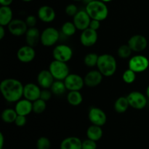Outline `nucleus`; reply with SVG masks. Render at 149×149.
Listing matches in <instances>:
<instances>
[{"label":"nucleus","mask_w":149,"mask_h":149,"mask_svg":"<svg viewBox=\"0 0 149 149\" xmlns=\"http://www.w3.org/2000/svg\"><path fill=\"white\" fill-rule=\"evenodd\" d=\"M24 86L20 80L6 78L0 83V91L3 97L9 102H17L23 96Z\"/></svg>","instance_id":"1"},{"label":"nucleus","mask_w":149,"mask_h":149,"mask_svg":"<svg viewBox=\"0 0 149 149\" xmlns=\"http://www.w3.org/2000/svg\"><path fill=\"white\" fill-rule=\"evenodd\" d=\"M97 67L103 77H111L116 72L117 62L113 56L104 53L99 56Z\"/></svg>","instance_id":"2"},{"label":"nucleus","mask_w":149,"mask_h":149,"mask_svg":"<svg viewBox=\"0 0 149 149\" xmlns=\"http://www.w3.org/2000/svg\"><path fill=\"white\" fill-rule=\"evenodd\" d=\"M85 10L91 19L103 21L107 18L109 15V9L106 3L100 0H94L87 4Z\"/></svg>","instance_id":"3"},{"label":"nucleus","mask_w":149,"mask_h":149,"mask_svg":"<svg viewBox=\"0 0 149 149\" xmlns=\"http://www.w3.org/2000/svg\"><path fill=\"white\" fill-rule=\"evenodd\" d=\"M49 70L55 80H64L70 74L68 64L57 60H53L49 64Z\"/></svg>","instance_id":"4"},{"label":"nucleus","mask_w":149,"mask_h":149,"mask_svg":"<svg viewBox=\"0 0 149 149\" xmlns=\"http://www.w3.org/2000/svg\"><path fill=\"white\" fill-rule=\"evenodd\" d=\"M129 69L135 73H141L145 72L149 67V60L143 55H135L131 57L128 63Z\"/></svg>","instance_id":"5"},{"label":"nucleus","mask_w":149,"mask_h":149,"mask_svg":"<svg viewBox=\"0 0 149 149\" xmlns=\"http://www.w3.org/2000/svg\"><path fill=\"white\" fill-rule=\"evenodd\" d=\"M59 37L60 33L58 29L54 27H48L41 33L40 42L44 46L52 47L57 43Z\"/></svg>","instance_id":"6"},{"label":"nucleus","mask_w":149,"mask_h":149,"mask_svg":"<svg viewBox=\"0 0 149 149\" xmlns=\"http://www.w3.org/2000/svg\"><path fill=\"white\" fill-rule=\"evenodd\" d=\"M52 56L54 60L67 63L72 58L73 50L67 45H56L52 51Z\"/></svg>","instance_id":"7"},{"label":"nucleus","mask_w":149,"mask_h":149,"mask_svg":"<svg viewBox=\"0 0 149 149\" xmlns=\"http://www.w3.org/2000/svg\"><path fill=\"white\" fill-rule=\"evenodd\" d=\"M130 106L136 110H142L147 105V96L141 92L134 91L130 92L127 96Z\"/></svg>","instance_id":"8"},{"label":"nucleus","mask_w":149,"mask_h":149,"mask_svg":"<svg viewBox=\"0 0 149 149\" xmlns=\"http://www.w3.org/2000/svg\"><path fill=\"white\" fill-rule=\"evenodd\" d=\"M67 90L71 91H80L83 89L84 84V80L81 76L78 74L70 73L66 78L63 80Z\"/></svg>","instance_id":"9"},{"label":"nucleus","mask_w":149,"mask_h":149,"mask_svg":"<svg viewBox=\"0 0 149 149\" xmlns=\"http://www.w3.org/2000/svg\"><path fill=\"white\" fill-rule=\"evenodd\" d=\"M88 118L92 124L103 127L107 121V116L104 111L97 107H93L88 112Z\"/></svg>","instance_id":"10"},{"label":"nucleus","mask_w":149,"mask_h":149,"mask_svg":"<svg viewBox=\"0 0 149 149\" xmlns=\"http://www.w3.org/2000/svg\"><path fill=\"white\" fill-rule=\"evenodd\" d=\"M91 20V18L85 10H79L78 13L73 17V23H74L77 29L81 32L88 29Z\"/></svg>","instance_id":"11"},{"label":"nucleus","mask_w":149,"mask_h":149,"mask_svg":"<svg viewBox=\"0 0 149 149\" xmlns=\"http://www.w3.org/2000/svg\"><path fill=\"white\" fill-rule=\"evenodd\" d=\"M127 44L132 51L140 53L146 49L148 46V40L143 35L135 34L130 38Z\"/></svg>","instance_id":"12"},{"label":"nucleus","mask_w":149,"mask_h":149,"mask_svg":"<svg viewBox=\"0 0 149 149\" xmlns=\"http://www.w3.org/2000/svg\"><path fill=\"white\" fill-rule=\"evenodd\" d=\"M7 29L10 33L13 35L20 37L26 34L29 27L24 20L21 19H13L7 26Z\"/></svg>","instance_id":"13"},{"label":"nucleus","mask_w":149,"mask_h":149,"mask_svg":"<svg viewBox=\"0 0 149 149\" xmlns=\"http://www.w3.org/2000/svg\"><path fill=\"white\" fill-rule=\"evenodd\" d=\"M40 86L33 83H27L24 86L23 89V97L31 102L40 99L41 90Z\"/></svg>","instance_id":"14"},{"label":"nucleus","mask_w":149,"mask_h":149,"mask_svg":"<svg viewBox=\"0 0 149 149\" xmlns=\"http://www.w3.org/2000/svg\"><path fill=\"white\" fill-rule=\"evenodd\" d=\"M36 57V51L33 47L23 45L20 47L17 52V58L23 63L31 62Z\"/></svg>","instance_id":"15"},{"label":"nucleus","mask_w":149,"mask_h":149,"mask_svg":"<svg viewBox=\"0 0 149 149\" xmlns=\"http://www.w3.org/2000/svg\"><path fill=\"white\" fill-rule=\"evenodd\" d=\"M98 34L97 31L88 28L82 31L80 35V42L84 47H92L97 42Z\"/></svg>","instance_id":"16"},{"label":"nucleus","mask_w":149,"mask_h":149,"mask_svg":"<svg viewBox=\"0 0 149 149\" xmlns=\"http://www.w3.org/2000/svg\"><path fill=\"white\" fill-rule=\"evenodd\" d=\"M103 75L99 70H91L84 76V84L90 88H94L99 86L103 80Z\"/></svg>","instance_id":"17"},{"label":"nucleus","mask_w":149,"mask_h":149,"mask_svg":"<svg viewBox=\"0 0 149 149\" xmlns=\"http://www.w3.org/2000/svg\"><path fill=\"white\" fill-rule=\"evenodd\" d=\"M37 15L38 18L44 23H50L55 20L56 13L52 7L43 5L38 10Z\"/></svg>","instance_id":"18"},{"label":"nucleus","mask_w":149,"mask_h":149,"mask_svg":"<svg viewBox=\"0 0 149 149\" xmlns=\"http://www.w3.org/2000/svg\"><path fill=\"white\" fill-rule=\"evenodd\" d=\"M55 80L49 70H42L37 75L38 85L42 89H50Z\"/></svg>","instance_id":"19"},{"label":"nucleus","mask_w":149,"mask_h":149,"mask_svg":"<svg viewBox=\"0 0 149 149\" xmlns=\"http://www.w3.org/2000/svg\"><path fill=\"white\" fill-rule=\"evenodd\" d=\"M15 110L17 115H26L33 112V102L26 99H21L17 101L15 106Z\"/></svg>","instance_id":"20"},{"label":"nucleus","mask_w":149,"mask_h":149,"mask_svg":"<svg viewBox=\"0 0 149 149\" xmlns=\"http://www.w3.org/2000/svg\"><path fill=\"white\" fill-rule=\"evenodd\" d=\"M61 149H81L82 148V141L79 137H68L63 139L60 145Z\"/></svg>","instance_id":"21"},{"label":"nucleus","mask_w":149,"mask_h":149,"mask_svg":"<svg viewBox=\"0 0 149 149\" xmlns=\"http://www.w3.org/2000/svg\"><path fill=\"white\" fill-rule=\"evenodd\" d=\"M25 35H26V43L28 45L31 47L36 46L40 41L41 34L39 29L36 27L29 28Z\"/></svg>","instance_id":"22"},{"label":"nucleus","mask_w":149,"mask_h":149,"mask_svg":"<svg viewBox=\"0 0 149 149\" xmlns=\"http://www.w3.org/2000/svg\"><path fill=\"white\" fill-rule=\"evenodd\" d=\"M13 10L8 6H1L0 7V26H6L13 20Z\"/></svg>","instance_id":"23"},{"label":"nucleus","mask_w":149,"mask_h":149,"mask_svg":"<svg viewBox=\"0 0 149 149\" xmlns=\"http://www.w3.org/2000/svg\"><path fill=\"white\" fill-rule=\"evenodd\" d=\"M87 137L88 139L95 142L100 140L103 137V129L101 127L92 124L87 129Z\"/></svg>","instance_id":"24"},{"label":"nucleus","mask_w":149,"mask_h":149,"mask_svg":"<svg viewBox=\"0 0 149 149\" xmlns=\"http://www.w3.org/2000/svg\"><path fill=\"white\" fill-rule=\"evenodd\" d=\"M67 101L72 106H79L83 101V96L80 91H71L67 94Z\"/></svg>","instance_id":"25"},{"label":"nucleus","mask_w":149,"mask_h":149,"mask_svg":"<svg viewBox=\"0 0 149 149\" xmlns=\"http://www.w3.org/2000/svg\"><path fill=\"white\" fill-rule=\"evenodd\" d=\"M130 107L129 102L127 96H120L114 102L113 108L116 112L119 113H123L126 112Z\"/></svg>","instance_id":"26"},{"label":"nucleus","mask_w":149,"mask_h":149,"mask_svg":"<svg viewBox=\"0 0 149 149\" xmlns=\"http://www.w3.org/2000/svg\"><path fill=\"white\" fill-rule=\"evenodd\" d=\"M17 116V113L16 112L15 110L13 108H6L1 112V119L7 124L14 123Z\"/></svg>","instance_id":"27"},{"label":"nucleus","mask_w":149,"mask_h":149,"mask_svg":"<svg viewBox=\"0 0 149 149\" xmlns=\"http://www.w3.org/2000/svg\"><path fill=\"white\" fill-rule=\"evenodd\" d=\"M49 89L53 94L58 95V96L63 94L67 90L63 80H55Z\"/></svg>","instance_id":"28"},{"label":"nucleus","mask_w":149,"mask_h":149,"mask_svg":"<svg viewBox=\"0 0 149 149\" xmlns=\"http://www.w3.org/2000/svg\"><path fill=\"white\" fill-rule=\"evenodd\" d=\"M77 29L73 22L67 21L62 25L61 27V32L65 36L71 37L74 35L77 32Z\"/></svg>","instance_id":"29"},{"label":"nucleus","mask_w":149,"mask_h":149,"mask_svg":"<svg viewBox=\"0 0 149 149\" xmlns=\"http://www.w3.org/2000/svg\"><path fill=\"white\" fill-rule=\"evenodd\" d=\"M99 56L95 53H90L87 54L84 58V62L87 67H93L97 66Z\"/></svg>","instance_id":"30"},{"label":"nucleus","mask_w":149,"mask_h":149,"mask_svg":"<svg viewBox=\"0 0 149 149\" xmlns=\"http://www.w3.org/2000/svg\"><path fill=\"white\" fill-rule=\"evenodd\" d=\"M47 104L46 102L39 99L33 102V112L36 114H41L46 110Z\"/></svg>","instance_id":"31"},{"label":"nucleus","mask_w":149,"mask_h":149,"mask_svg":"<svg viewBox=\"0 0 149 149\" xmlns=\"http://www.w3.org/2000/svg\"><path fill=\"white\" fill-rule=\"evenodd\" d=\"M132 49L130 48V47L127 45H122L118 48L117 53L119 57H120L121 58H124V59H126L130 57L131 54H132Z\"/></svg>","instance_id":"32"},{"label":"nucleus","mask_w":149,"mask_h":149,"mask_svg":"<svg viewBox=\"0 0 149 149\" xmlns=\"http://www.w3.org/2000/svg\"><path fill=\"white\" fill-rule=\"evenodd\" d=\"M122 79L125 83H127V84H131V83H134L136 79V73L130 69H127L124 72L123 74H122Z\"/></svg>","instance_id":"33"},{"label":"nucleus","mask_w":149,"mask_h":149,"mask_svg":"<svg viewBox=\"0 0 149 149\" xmlns=\"http://www.w3.org/2000/svg\"><path fill=\"white\" fill-rule=\"evenodd\" d=\"M51 147V142L47 137H39L36 142L37 149H49Z\"/></svg>","instance_id":"34"},{"label":"nucleus","mask_w":149,"mask_h":149,"mask_svg":"<svg viewBox=\"0 0 149 149\" xmlns=\"http://www.w3.org/2000/svg\"><path fill=\"white\" fill-rule=\"evenodd\" d=\"M81 149H97V143L94 140L87 138L82 141V148Z\"/></svg>","instance_id":"35"},{"label":"nucleus","mask_w":149,"mask_h":149,"mask_svg":"<svg viewBox=\"0 0 149 149\" xmlns=\"http://www.w3.org/2000/svg\"><path fill=\"white\" fill-rule=\"evenodd\" d=\"M65 13L68 15V16H71V17H74L77 13H78V8H77V6L74 4H69L66 6L65 7Z\"/></svg>","instance_id":"36"},{"label":"nucleus","mask_w":149,"mask_h":149,"mask_svg":"<svg viewBox=\"0 0 149 149\" xmlns=\"http://www.w3.org/2000/svg\"><path fill=\"white\" fill-rule=\"evenodd\" d=\"M52 92L51 91V90L49 89H43L41 91V95H40V99H42V100L45 101V102H47L52 97Z\"/></svg>","instance_id":"37"},{"label":"nucleus","mask_w":149,"mask_h":149,"mask_svg":"<svg viewBox=\"0 0 149 149\" xmlns=\"http://www.w3.org/2000/svg\"><path fill=\"white\" fill-rule=\"evenodd\" d=\"M25 21H26L28 27L32 28L35 27L36 23H37V19H36V18L35 17L34 15H30L27 16V18H26Z\"/></svg>","instance_id":"38"},{"label":"nucleus","mask_w":149,"mask_h":149,"mask_svg":"<svg viewBox=\"0 0 149 149\" xmlns=\"http://www.w3.org/2000/svg\"><path fill=\"white\" fill-rule=\"evenodd\" d=\"M26 121H27V119H26V116L25 115H17V118H16L15 121V124L17 127H23V126L26 125Z\"/></svg>","instance_id":"39"},{"label":"nucleus","mask_w":149,"mask_h":149,"mask_svg":"<svg viewBox=\"0 0 149 149\" xmlns=\"http://www.w3.org/2000/svg\"><path fill=\"white\" fill-rule=\"evenodd\" d=\"M100 21H99V20H93V19H92L91 22H90V26H89V28H90V29H93V30L95 31H97L99 29H100Z\"/></svg>","instance_id":"40"},{"label":"nucleus","mask_w":149,"mask_h":149,"mask_svg":"<svg viewBox=\"0 0 149 149\" xmlns=\"http://www.w3.org/2000/svg\"><path fill=\"white\" fill-rule=\"evenodd\" d=\"M13 0H0L1 6H8L10 7V4L13 3Z\"/></svg>","instance_id":"41"},{"label":"nucleus","mask_w":149,"mask_h":149,"mask_svg":"<svg viewBox=\"0 0 149 149\" xmlns=\"http://www.w3.org/2000/svg\"><path fill=\"white\" fill-rule=\"evenodd\" d=\"M5 36V29L4 26H0V39H2Z\"/></svg>","instance_id":"42"},{"label":"nucleus","mask_w":149,"mask_h":149,"mask_svg":"<svg viewBox=\"0 0 149 149\" xmlns=\"http://www.w3.org/2000/svg\"><path fill=\"white\" fill-rule=\"evenodd\" d=\"M4 135L2 133H0V149H3V145H4Z\"/></svg>","instance_id":"43"},{"label":"nucleus","mask_w":149,"mask_h":149,"mask_svg":"<svg viewBox=\"0 0 149 149\" xmlns=\"http://www.w3.org/2000/svg\"><path fill=\"white\" fill-rule=\"evenodd\" d=\"M94 0H83V2L84 3V4H86V5L88 4H90V2H92V1H93Z\"/></svg>","instance_id":"44"},{"label":"nucleus","mask_w":149,"mask_h":149,"mask_svg":"<svg viewBox=\"0 0 149 149\" xmlns=\"http://www.w3.org/2000/svg\"><path fill=\"white\" fill-rule=\"evenodd\" d=\"M146 93L147 98H148V99H149V85L148 86V87H147L146 91Z\"/></svg>","instance_id":"45"},{"label":"nucleus","mask_w":149,"mask_h":149,"mask_svg":"<svg viewBox=\"0 0 149 149\" xmlns=\"http://www.w3.org/2000/svg\"><path fill=\"white\" fill-rule=\"evenodd\" d=\"M100 1H103V2L106 3V2H109V1H111L112 0H100Z\"/></svg>","instance_id":"46"},{"label":"nucleus","mask_w":149,"mask_h":149,"mask_svg":"<svg viewBox=\"0 0 149 149\" xmlns=\"http://www.w3.org/2000/svg\"><path fill=\"white\" fill-rule=\"evenodd\" d=\"M23 1H26V2H29V1H31L32 0H22Z\"/></svg>","instance_id":"47"},{"label":"nucleus","mask_w":149,"mask_h":149,"mask_svg":"<svg viewBox=\"0 0 149 149\" xmlns=\"http://www.w3.org/2000/svg\"><path fill=\"white\" fill-rule=\"evenodd\" d=\"M74 1H83V0H74Z\"/></svg>","instance_id":"48"}]
</instances>
